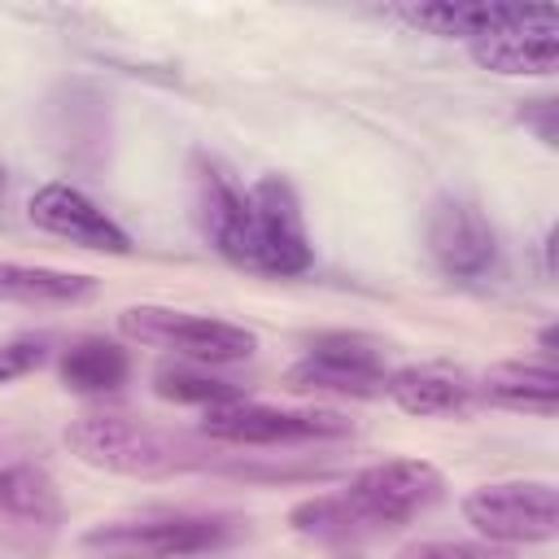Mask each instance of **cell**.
<instances>
[{"label": "cell", "instance_id": "cell-10", "mask_svg": "<svg viewBox=\"0 0 559 559\" xmlns=\"http://www.w3.org/2000/svg\"><path fill=\"white\" fill-rule=\"evenodd\" d=\"M428 249L454 280H485L498 266V236L489 218L467 201H441L428 223Z\"/></svg>", "mask_w": 559, "mask_h": 559}, {"label": "cell", "instance_id": "cell-8", "mask_svg": "<svg viewBox=\"0 0 559 559\" xmlns=\"http://www.w3.org/2000/svg\"><path fill=\"white\" fill-rule=\"evenodd\" d=\"M61 528L57 480L35 463L0 467V542L22 555H44Z\"/></svg>", "mask_w": 559, "mask_h": 559}, {"label": "cell", "instance_id": "cell-18", "mask_svg": "<svg viewBox=\"0 0 559 559\" xmlns=\"http://www.w3.org/2000/svg\"><path fill=\"white\" fill-rule=\"evenodd\" d=\"M288 524L301 537H314V542H354V537H362V524L354 520V511L341 493H319V498L297 502L288 511Z\"/></svg>", "mask_w": 559, "mask_h": 559}, {"label": "cell", "instance_id": "cell-19", "mask_svg": "<svg viewBox=\"0 0 559 559\" xmlns=\"http://www.w3.org/2000/svg\"><path fill=\"white\" fill-rule=\"evenodd\" d=\"M157 393L170 397V402H197V406H227V402H240V389L227 384V380H214L210 371H192V367H170V371H157Z\"/></svg>", "mask_w": 559, "mask_h": 559}, {"label": "cell", "instance_id": "cell-17", "mask_svg": "<svg viewBox=\"0 0 559 559\" xmlns=\"http://www.w3.org/2000/svg\"><path fill=\"white\" fill-rule=\"evenodd\" d=\"M131 371L122 345L105 336H83L61 354V384L74 393H114Z\"/></svg>", "mask_w": 559, "mask_h": 559}, {"label": "cell", "instance_id": "cell-5", "mask_svg": "<svg viewBox=\"0 0 559 559\" xmlns=\"http://www.w3.org/2000/svg\"><path fill=\"white\" fill-rule=\"evenodd\" d=\"M463 520L493 546H533L559 533V493L550 480H498L463 498Z\"/></svg>", "mask_w": 559, "mask_h": 559}, {"label": "cell", "instance_id": "cell-3", "mask_svg": "<svg viewBox=\"0 0 559 559\" xmlns=\"http://www.w3.org/2000/svg\"><path fill=\"white\" fill-rule=\"evenodd\" d=\"M236 537V524L223 515H144L114 520L83 537V550L96 559H183L218 550Z\"/></svg>", "mask_w": 559, "mask_h": 559}, {"label": "cell", "instance_id": "cell-6", "mask_svg": "<svg viewBox=\"0 0 559 559\" xmlns=\"http://www.w3.org/2000/svg\"><path fill=\"white\" fill-rule=\"evenodd\" d=\"M441 493H445V476L424 459L371 463L341 489V498L349 502V511L362 524V533H376V528H389V524H406L419 511H428Z\"/></svg>", "mask_w": 559, "mask_h": 559}, {"label": "cell", "instance_id": "cell-13", "mask_svg": "<svg viewBox=\"0 0 559 559\" xmlns=\"http://www.w3.org/2000/svg\"><path fill=\"white\" fill-rule=\"evenodd\" d=\"M472 61L493 74H555L559 70V17L476 39Z\"/></svg>", "mask_w": 559, "mask_h": 559}, {"label": "cell", "instance_id": "cell-15", "mask_svg": "<svg viewBox=\"0 0 559 559\" xmlns=\"http://www.w3.org/2000/svg\"><path fill=\"white\" fill-rule=\"evenodd\" d=\"M480 393L493 406L507 411H528V415H555L559 411V371L550 362H493L480 376Z\"/></svg>", "mask_w": 559, "mask_h": 559}, {"label": "cell", "instance_id": "cell-12", "mask_svg": "<svg viewBox=\"0 0 559 559\" xmlns=\"http://www.w3.org/2000/svg\"><path fill=\"white\" fill-rule=\"evenodd\" d=\"M26 214H31L35 227H44V231H52V236H66V240H74V245H83V249H100V253H127V249H131L127 231H122L96 201H87V197H83L79 188H70V183H44V188L31 197Z\"/></svg>", "mask_w": 559, "mask_h": 559}, {"label": "cell", "instance_id": "cell-22", "mask_svg": "<svg viewBox=\"0 0 559 559\" xmlns=\"http://www.w3.org/2000/svg\"><path fill=\"white\" fill-rule=\"evenodd\" d=\"M528 109H537V118H528V114H524V122H533V127H537V135H542L546 144H555V122H550V114H555V100H533Z\"/></svg>", "mask_w": 559, "mask_h": 559}, {"label": "cell", "instance_id": "cell-7", "mask_svg": "<svg viewBox=\"0 0 559 559\" xmlns=\"http://www.w3.org/2000/svg\"><path fill=\"white\" fill-rule=\"evenodd\" d=\"M201 432L218 445H306V441H336L354 432V424L336 411H284L262 402H227L210 406L201 419Z\"/></svg>", "mask_w": 559, "mask_h": 559}, {"label": "cell", "instance_id": "cell-16", "mask_svg": "<svg viewBox=\"0 0 559 559\" xmlns=\"http://www.w3.org/2000/svg\"><path fill=\"white\" fill-rule=\"evenodd\" d=\"M96 293L92 275L57 271V266H22V262H0V301L17 306H79Z\"/></svg>", "mask_w": 559, "mask_h": 559}, {"label": "cell", "instance_id": "cell-21", "mask_svg": "<svg viewBox=\"0 0 559 559\" xmlns=\"http://www.w3.org/2000/svg\"><path fill=\"white\" fill-rule=\"evenodd\" d=\"M48 358V341L44 336H13L0 345V384H13L22 376H31L35 367H44Z\"/></svg>", "mask_w": 559, "mask_h": 559}, {"label": "cell", "instance_id": "cell-9", "mask_svg": "<svg viewBox=\"0 0 559 559\" xmlns=\"http://www.w3.org/2000/svg\"><path fill=\"white\" fill-rule=\"evenodd\" d=\"M384 354L362 336H319L306 358L288 371L293 389H319V393H349L371 397L384 393Z\"/></svg>", "mask_w": 559, "mask_h": 559}, {"label": "cell", "instance_id": "cell-1", "mask_svg": "<svg viewBox=\"0 0 559 559\" xmlns=\"http://www.w3.org/2000/svg\"><path fill=\"white\" fill-rule=\"evenodd\" d=\"M201 227L231 262L266 271V275H297L314 258L297 192L280 175L240 192L227 175L205 170L201 175Z\"/></svg>", "mask_w": 559, "mask_h": 559}, {"label": "cell", "instance_id": "cell-11", "mask_svg": "<svg viewBox=\"0 0 559 559\" xmlns=\"http://www.w3.org/2000/svg\"><path fill=\"white\" fill-rule=\"evenodd\" d=\"M411 26L432 31V35H459L467 44L489 39V35H507L520 26H537V22H555L559 13L550 4H467V0H441V4H406L397 9Z\"/></svg>", "mask_w": 559, "mask_h": 559}, {"label": "cell", "instance_id": "cell-14", "mask_svg": "<svg viewBox=\"0 0 559 559\" xmlns=\"http://www.w3.org/2000/svg\"><path fill=\"white\" fill-rule=\"evenodd\" d=\"M384 393L406 411V415H459L472 402V380L454 367L424 362V367H402L389 371Z\"/></svg>", "mask_w": 559, "mask_h": 559}, {"label": "cell", "instance_id": "cell-23", "mask_svg": "<svg viewBox=\"0 0 559 559\" xmlns=\"http://www.w3.org/2000/svg\"><path fill=\"white\" fill-rule=\"evenodd\" d=\"M0 188H4V179H0Z\"/></svg>", "mask_w": 559, "mask_h": 559}, {"label": "cell", "instance_id": "cell-20", "mask_svg": "<svg viewBox=\"0 0 559 559\" xmlns=\"http://www.w3.org/2000/svg\"><path fill=\"white\" fill-rule=\"evenodd\" d=\"M393 559H515L507 546L493 542H454V537H432V542H411Z\"/></svg>", "mask_w": 559, "mask_h": 559}, {"label": "cell", "instance_id": "cell-4", "mask_svg": "<svg viewBox=\"0 0 559 559\" xmlns=\"http://www.w3.org/2000/svg\"><path fill=\"white\" fill-rule=\"evenodd\" d=\"M122 336L153 345V349H175L179 358L197 362V367H214V362H240L258 349V336L223 323V319H205V314H188V310H170V306H131L118 314Z\"/></svg>", "mask_w": 559, "mask_h": 559}, {"label": "cell", "instance_id": "cell-2", "mask_svg": "<svg viewBox=\"0 0 559 559\" xmlns=\"http://www.w3.org/2000/svg\"><path fill=\"white\" fill-rule=\"evenodd\" d=\"M66 445L87 467L118 476H175L201 467L210 450L188 432L157 428L131 411H83L66 424Z\"/></svg>", "mask_w": 559, "mask_h": 559}]
</instances>
